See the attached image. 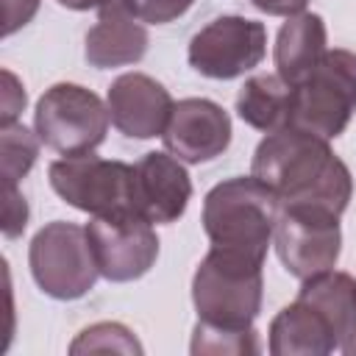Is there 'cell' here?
<instances>
[{"label": "cell", "instance_id": "obj_25", "mask_svg": "<svg viewBox=\"0 0 356 356\" xmlns=\"http://www.w3.org/2000/svg\"><path fill=\"white\" fill-rule=\"evenodd\" d=\"M3 11H6L3 33L11 36L14 31H19L22 25H28L33 19V14L39 11V0H3Z\"/></svg>", "mask_w": 356, "mask_h": 356}, {"label": "cell", "instance_id": "obj_28", "mask_svg": "<svg viewBox=\"0 0 356 356\" xmlns=\"http://www.w3.org/2000/svg\"><path fill=\"white\" fill-rule=\"evenodd\" d=\"M339 350H342V353H348V356H353V353H356V334H353V337H350Z\"/></svg>", "mask_w": 356, "mask_h": 356}, {"label": "cell", "instance_id": "obj_13", "mask_svg": "<svg viewBox=\"0 0 356 356\" xmlns=\"http://www.w3.org/2000/svg\"><path fill=\"white\" fill-rule=\"evenodd\" d=\"M134 167L139 214L153 225L175 222L192 200V178L181 159H175L170 150H153L145 153Z\"/></svg>", "mask_w": 356, "mask_h": 356}, {"label": "cell", "instance_id": "obj_15", "mask_svg": "<svg viewBox=\"0 0 356 356\" xmlns=\"http://www.w3.org/2000/svg\"><path fill=\"white\" fill-rule=\"evenodd\" d=\"M267 334V348L273 356H325L339 348L328 320L300 298L273 317Z\"/></svg>", "mask_w": 356, "mask_h": 356}, {"label": "cell", "instance_id": "obj_9", "mask_svg": "<svg viewBox=\"0 0 356 356\" xmlns=\"http://www.w3.org/2000/svg\"><path fill=\"white\" fill-rule=\"evenodd\" d=\"M267 53V28L239 14L217 17L189 42V67L214 81H231L261 64Z\"/></svg>", "mask_w": 356, "mask_h": 356}, {"label": "cell", "instance_id": "obj_16", "mask_svg": "<svg viewBox=\"0 0 356 356\" xmlns=\"http://www.w3.org/2000/svg\"><path fill=\"white\" fill-rule=\"evenodd\" d=\"M328 33L320 14L300 11L295 17H286L275 36V72L289 83L298 86L303 78L312 75V70L320 64V58L328 50Z\"/></svg>", "mask_w": 356, "mask_h": 356}, {"label": "cell", "instance_id": "obj_23", "mask_svg": "<svg viewBox=\"0 0 356 356\" xmlns=\"http://www.w3.org/2000/svg\"><path fill=\"white\" fill-rule=\"evenodd\" d=\"M28 225V203L19 195L17 184H6V217H3V234L8 239L19 236Z\"/></svg>", "mask_w": 356, "mask_h": 356}, {"label": "cell", "instance_id": "obj_8", "mask_svg": "<svg viewBox=\"0 0 356 356\" xmlns=\"http://www.w3.org/2000/svg\"><path fill=\"white\" fill-rule=\"evenodd\" d=\"M273 245L286 273L300 281L334 270L342 250L339 214L317 206H281Z\"/></svg>", "mask_w": 356, "mask_h": 356}, {"label": "cell", "instance_id": "obj_26", "mask_svg": "<svg viewBox=\"0 0 356 356\" xmlns=\"http://www.w3.org/2000/svg\"><path fill=\"white\" fill-rule=\"evenodd\" d=\"M250 6L270 17H295L309 6V0H250Z\"/></svg>", "mask_w": 356, "mask_h": 356}, {"label": "cell", "instance_id": "obj_3", "mask_svg": "<svg viewBox=\"0 0 356 356\" xmlns=\"http://www.w3.org/2000/svg\"><path fill=\"white\" fill-rule=\"evenodd\" d=\"M264 261L211 248L192 275L197 320L220 328H253L264 298Z\"/></svg>", "mask_w": 356, "mask_h": 356}, {"label": "cell", "instance_id": "obj_14", "mask_svg": "<svg viewBox=\"0 0 356 356\" xmlns=\"http://www.w3.org/2000/svg\"><path fill=\"white\" fill-rule=\"evenodd\" d=\"M150 44L145 22L128 8L125 0H108L97 22L86 33V61L97 70L125 67L145 58Z\"/></svg>", "mask_w": 356, "mask_h": 356}, {"label": "cell", "instance_id": "obj_20", "mask_svg": "<svg viewBox=\"0 0 356 356\" xmlns=\"http://www.w3.org/2000/svg\"><path fill=\"white\" fill-rule=\"evenodd\" d=\"M189 350L195 356L197 353H259V339L253 328H220L197 320Z\"/></svg>", "mask_w": 356, "mask_h": 356}, {"label": "cell", "instance_id": "obj_18", "mask_svg": "<svg viewBox=\"0 0 356 356\" xmlns=\"http://www.w3.org/2000/svg\"><path fill=\"white\" fill-rule=\"evenodd\" d=\"M292 111V86L275 75H253L236 95V114L242 122L261 134H273L289 125Z\"/></svg>", "mask_w": 356, "mask_h": 356}, {"label": "cell", "instance_id": "obj_11", "mask_svg": "<svg viewBox=\"0 0 356 356\" xmlns=\"http://www.w3.org/2000/svg\"><path fill=\"white\" fill-rule=\"evenodd\" d=\"M161 139L164 147L186 164L211 161L231 145V117L209 97H184L172 106Z\"/></svg>", "mask_w": 356, "mask_h": 356}, {"label": "cell", "instance_id": "obj_10", "mask_svg": "<svg viewBox=\"0 0 356 356\" xmlns=\"http://www.w3.org/2000/svg\"><path fill=\"white\" fill-rule=\"evenodd\" d=\"M86 236L106 281L122 284L142 278L159 259V236L145 217H92Z\"/></svg>", "mask_w": 356, "mask_h": 356}, {"label": "cell", "instance_id": "obj_27", "mask_svg": "<svg viewBox=\"0 0 356 356\" xmlns=\"http://www.w3.org/2000/svg\"><path fill=\"white\" fill-rule=\"evenodd\" d=\"M56 3L72 11H89V8H103L108 0H56Z\"/></svg>", "mask_w": 356, "mask_h": 356}, {"label": "cell", "instance_id": "obj_4", "mask_svg": "<svg viewBox=\"0 0 356 356\" xmlns=\"http://www.w3.org/2000/svg\"><path fill=\"white\" fill-rule=\"evenodd\" d=\"M47 175L53 192L78 211H86L92 217H142L136 203L134 164L83 153L56 159Z\"/></svg>", "mask_w": 356, "mask_h": 356}, {"label": "cell", "instance_id": "obj_21", "mask_svg": "<svg viewBox=\"0 0 356 356\" xmlns=\"http://www.w3.org/2000/svg\"><path fill=\"white\" fill-rule=\"evenodd\" d=\"M142 353V345L122 323H95L78 334L70 353Z\"/></svg>", "mask_w": 356, "mask_h": 356}, {"label": "cell", "instance_id": "obj_2", "mask_svg": "<svg viewBox=\"0 0 356 356\" xmlns=\"http://www.w3.org/2000/svg\"><path fill=\"white\" fill-rule=\"evenodd\" d=\"M278 214L281 200L270 186L253 175H236L209 189L203 200V231L211 248L264 261Z\"/></svg>", "mask_w": 356, "mask_h": 356}, {"label": "cell", "instance_id": "obj_7", "mask_svg": "<svg viewBox=\"0 0 356 356\" xmlns=\"http://www.w3.org/2000/svg\"><path fill=\"white\" fill-rule=\"evenodd\" d=\"M28 264L36 286L56 300L83 298L100 275L86 228L64 220H53L36 231L28 248Z\"/></svg>", "mask_w": 356, "mask_h": 356}, {"label": "cell", "instance_id": "obj_12", "mask_svg": "<svg viewBox=\"0 0 356 356\" xmlns=\"http://www.w3.org/2000/svg\"><path fill=\"white\" fill-rule=\"evenodd\" d=\"M106 103H108L111 125L128 139L161 136L175 106L170 92L145 72H125L114 78Z\"/></svg>", "mask_w": 356, "mask_h": 356}, {"label": "cell", "instance_id": "obj_6", "mask_svg": "<svg viewBox=\"0 0 356 356\" xmlns=\"http://www.w3.org/2000/svg\"><path fill=\"white\" fill-rule=\"evenodd\" d=\"M108 103L78 83H53L36 103V136L61 156L95 153L108 134Z\"/></svg>", "mask_w": 356, "mask_h": 356}, {"label": "cell", "instance_id": "obj_5", "mask_svg": "<svg viewBox=\"0 0 356 356\" xmlns=\"http://www.w3.org/2000/svg\"><path fill=\"white\" fill-rule=\"evenodd\" d=\"M356 111V53L325 50L320 64L292 86L289 125L320 139H337Z\"/></svg>", "mask_w": 356, "mask_h": 356}, {"label": "cell", "instance_id": "obj_17", "mask_svg": "<svg viewBox=\"0 0 356 356\" xmlns=\"http://www.w3.org/2000/svg\"><path fill=\"white\" fill-rule=\"evenodd\" d=\"M298 298L312 303L331 325L339 348L356 334V278L339 270H325L306 278Z\"/></svg>", "mask_w": 356, "mask_h": 356}, {"label": "cell", "instance_id": "obj_24", "mask_svg": "<svg viewBox=\"0 0 356 356\" xmlns=\"http://www.w3.org/2000/svg\"><path fill=\"white\" fill-rule=\"evenodd\" d=\"M22 108H25V89L19 86L14 72L3 70V125L17 122Z\"/></svg>", "mask_w": 356, "mask_h": 356}, {"label": "cell", "instance_id": "obj_1", "mask_svg": "<svg viewBox=\"0 0 356 356\" xmlns=\"http://www.w3.org/2000/svg\"><path fill=\"white\" fill-rule=\"evenodd\" d=\"M250 175L270 186L281 206H317L342 214L353 195L350 170L334 156L328 139L292 125L267 134L256 145Z\"/></svg>", "mask_w": 356, "mask_h": 356}, {"label": "cell", "instance_id": "obj_19", "mask_svg": "<svg viewBox=\"0 0 356 356\" xmlns=\"http://www.w3.org/2000/svg\"><path fill=\"white\" fill-rule=\"evenodd\" d=\"M39 136H33L22 122L3 125L0 131V147H3V175L6 184H19L31 172L39 156Z\"/></svg>", "mask_w": 356, "mask_h": 356}, {"label": "cell", "instance_id": "obj_22", "mask_svg": "<svg viewBox=\"0 0 356 356\" xmlns=\"http://www.w3.org/2000/svg\"><path fill=\"white\" fill-rule=\"evenodd\" d=\"M128 8L147 25H167L184 17L195 0H125Z\"/></svg>", "mask_w": 356, "mask_h": 356}]
</instances>
